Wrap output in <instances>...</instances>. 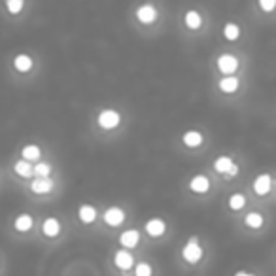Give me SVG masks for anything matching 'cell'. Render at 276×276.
I'll list each match as a JSON object with an SVG mask.
<instances>
[{
	"label": "cell",
	"mask_w": 276,
	"mask_h": 276,
	"mask_svg": "<svg viewBox=\"0 0 276 276\" xmlns=\"http://www.w3.org/2000/svg\"><path fill=\"white\" fill-rule=\"evenodd\" d=\"M203 255H205V250H203V246L199 244L197 237H191L188 240V244L181 248V257L188 263H191V265L199 263V261L203 259Z\"/></svg>",
	"instance_id": "obj_1"
},
{
	"label": "cell",
	"mask_w": 276,
	"mask_h": 276,
	"mask_svg": "<svg viewBox=\"0 0 276 276\" xmlns=\"http://www.w3.org/2000/svg\"><path fill=\"white\" fill-rule=\"evenodd\" d=\"M216 64H218V70H220L223 76H235V72H237L238 66H240L238 59L233 55V53H221V55L218 57Z\"/></svg>",
	"instance_id": "obj_2"
},
{
	"label": "cell",
	"mask_w": 276,
	"mask_h": 276,
	"mask_svg": "<svg viewBox=\"0 0 276 276\" xmlns=\"http://www.w3.org/2000/svg\"><path fill=\"white\" fill-rule=\"evenodd\" d=\"M272 186H274L272 176L268 172H261L255 176V180H253V183H252V190L257 197H265L268 191L272 190Z\"/></svg>",
	"instance_id": "obj_3"
},
{
	"label": "cell",
	"mask_w": 276,
	"mask_h": 276,
	"mask_svg": "<svg viewBox=\"0 0 276 276\" xmlns=\"http://www.w3.org/2000/svg\"><path fill=\"white\" fill-rule=\"evenodd\" d=\"M97 123L103 127V129H116V127L121 123V114H119L118 110H112V108H108V110H103L101 114H99V118H97Z\"/></svg>",
	"instance_id": "obj_4"
},
{
	"label": "cell",
	"mask_w": 276,
	"mask_h": 276,
	"mask_svg": "<svg viewBox=\"0 0 276 276\" xmlns=\"http://www.w3.org/2000/svg\"><path fill=\"white\" fill-rule=\"evenodd\" d=\"M123 221H125V212H123V208H119V206H110V208L104 212V223L110 225V227H119Z\"/></svg>",
	"instance_id": "obj_5"
},
{
	"label": "cell",
	"mask_w": 276,
	"mask_h": 276,
	"mask_svg": "<svg viewBox=\"0 0 276 276\" xmlns=\"http://www.w3.org/2000/svg\"><path fill=\"white\" fill-rule=\"evenodd\" d=\"M136 19L144 25H151L157 19V8L153 4H142L140 8L136 10Z\"/></svg>",
	"instance_id": "obj_6"
},
{
	"label": "cell",
	"mask_w": 276,
	"mask_h": 276,
	"mask_svg": "<svg viewBox=\"0 0 276 276\" xmlns=\"http://www.w3.org/2000/svg\"><path fill=\"white\" fill-rule=\"evenodd\" d=\"M53 190V180L49 178V176H38L36 180L31 181V191L32 193H36V195H46L49 191Z\"/></svg>",
	"instance_id": "obj_7"
},
{
	"label": "cell",
	"mask_w": 276,
	"mask_h": 276,
	"mask_svg": "<svg viewBox=\"0 0 276 276\" xmlns=\"http://www.w3.org/2000/svg\"><path fill=\"white\" fill-rule=\"evenodd\" d=\"M190 190L193 193H197V195H205L210 191V180L206 178L205 174H197V176H193L190 181Z\"/></svg>",
	"instance_id": "obj_8"
},
{
	"label": "cell",
	"mask_w": 276,
	"mask_h": 276,
	"mask_svg": "<svg viewBox=\"0 0 276 276\" xmlns=\"http://www.w3.org/2000/svg\"><path fill=\"white\" fill-rule=\"evenodd\" d=\"M114 263H116V267L121 268V270H129V268H133L134 265V257L133 253L129 252V250H118L116 255H114Z\"/></svg>",
	"instance_id": "obj_9"
},
{
	"label": "cell",
	"mask_w": 276,
	"mask_h": 276,
	"mask_svg": "<svg viewBox=\"0 0 276 276\" xmlns=\"http://www.w3.org/2000/svg\"><path fill=\"white\" fill-rule=\"evenodd\" d=\"M166 231V223L161 218H151V220L146 221V233L150 235V237H161V235H165Z\"/></svg>",
	"instance_id": "obj_10"
},
{
	"label": "cell",
	"mask_w": 276,
	"mask_h": 276,
	"mask_svg": "<svg viewBox=\"0 0 276 276\" xmlns=\"http://www.w3.org/2000/svg\"><path fill=\"white\" fill-rule=\"evenodd\" d=\"M218 87H220L221 93L231 95V93H237L238 91V87H240V79H238L237 76H223V78L218 81Z\"/></svg>",
	"instance_id": "obj_11"
},
{
	"label": "cell",
	"mask_w": 276,
	"mask_h": 276,
	"mask_svg": "<svg viewBox=\"0 0 276 276\" xmlns=\"http://www.w3.org/2000/svg\"><path fill=\"white\" fill-rule=\"evenodd\" d=\"M140 242V233L136 231V229H129V231H123L121 235H119V244L123 246V248H134V246Z\"/></svg>",
	"instance_id": "obj_12"
},
{
	"label": "cell",
	"mask_w": 276,
	"mask_h": 276,
	"mask_svg": "<svg viewBox=\"0 0 276 276\" xmlns=\"http://www.w3.org/2000/svg\"><path fill=\"white\" fill-rule=\"evenodd\" d=\"M237 165L233 157H229V155H220V157L214 161V170L218 174H223V176H227L231 172V168Z\"/></svg>",
	"instance_id": "obj_13"
},
{
	"label": "cell",
	"mask_w": 276,
	"mask_h": 276,
	"mask_svg": "<svg viewBox=\"0 0 276 276\" xmlns=\"http://www.w3.org/2000/svg\"><path fill=\"white\" fill-rule=\"evenodd\" d=\"M181 142L188 148H199L201 144L205 142V136L199 131H186V133L181 134Z\"/></svg>",
	"instance_id": "obj_14"
},
{
	"label": "cell",
	"mask_w": 276,
	"mask_h": 276,
	"mask_svg": "<svg viewBox=\"0 0 276 276\" xmlns=\"http://www.w3.org/2000/svg\"><path fill=\"white\" fill-rule=\"evenodd\" d=\"M183 23H186V27L190 31H197V29L203 27V17H201V14H199L197 10H188L186 17H183Z\"/></svg>",
	"instance_id": "obj_15"
},
{
	"label": "cell",
	"mask_w": 276,
	"mask_h": 276,
	"mask_svg": "<svg viewBox=\"0 0 276 276\" xmlns=\"http://www.w3.org/2000/svg\"><path fill=\"white\" fill-rule=\"evenodd\" d=\"M42 233L49 238H55L61 233V223L57 218H48V220L42 223Z\"/></svg>",
	"instance_id": "obj_16"
},
{
	"label": "cell",
	"mask_w": 276,
	"mask_h": 276,
	"mask_svg": "<svg viewBox=\"0 0 276 276\" xmlns=\"http://www.w3.org/2000/svg\"><path fill=\"white\" fill-rule=\"evenodd\" d=\"M78 218H79V221L85 223V225L93 223V221L97 220V208L91 205H81L78 208Z\"/></svg>",
	"instance_id": "obj_17"
},
{
	"label": "cell",
	"mask_w": 276,
	"mask_h": 276,
	"mask_svg": "<svg viewBox=\"0 0 276 276\" xmlns=\"http://www.w3.org/2000/svg\"><path fill=\"white\" fill-rule=\"evenodd\" d=\"M14 68H16L17 72H21V74L29 72L32 68V57L27 55V53H19V55L14 59Z\"/></svg>",
	"instance_id": "obj_18"
},
{
	"label": "cell",
	"mask_w": 276,
	"mask_h": 276,
	"mask_svg": "<svg viewBox=\"0 0 276 276\" xmlns=\"http://www.w3.org/2000/svg\"><path fill=\"white\" fill-rule=\"evenodd\" d=\"M14 172L17 176H21V178H31L32 174H34V166L31 165V161L21 159V161H17L16 165H14Z\"/></svg>",
	"instance_id": "obj_19"
},
{
	"label": "cell",
	"mask_w": 276,
	"mask_h": 276,
	"mask_svg": "<svg viewBox=\"0 0 276 276\" xmlns=\"http://www.w3.org/2000/svg\"><path fill=\"white\" fill-rule=\"evenodd\" d=\"M32 223H34V220H32L31 214H21V216H17L16 221H14L16 229H17V231H21V233H27V231H31V229H32Z\"/></svg>",
	"instance_id": "obj_20"
},
{
	"label": "cell",
	"mask_w": 276,
	"mask_h": 276,
	"mask_svg": "<svg viewBox=\"0 0 276 276\" xmlns=\"http://www.w3.org/2000/svg\"><path fill=\"white\" fill-rule=\"evenodd\" d=\"M223 38L227 40V42H237L240 38V27L237 23H225L223 27Z\"/></svg>",
	"instance_id": "obj_21"
},
{
	"label": "cell",
	"mask_w": 276,
	"mask_h": 276,
	"mask_svg": "<svg viewBox=\"0 0 276 276\" xmlns=\"http://www.w3.org/2000/svg\"><path fill=\"white\" fill-rule=\"evenodd\" d=\"M244 223H246V227H250V229H259V227H263L265 218H263V214L261 212H250V214H246Z\"/></svg>",
	"instance_id": "obj_22"
},
{
	"label": "cell",
	"mask_w": 276,
	"mask_h": 276,
	"mask_svg": "<svg viewBox=\"0 0 276 276\" xmlns=\"http://www.w3.org/2000/svg\"><path fill=\"white\" fill-rule=\"evenodd\" d=\"M227 205H229V208H231L233 212H238V210H242V208L246 206L244 193H233V195L229 197Z\"/></svg>",
	"instance_id": "obj_23"
},
{
	"label": "cell",
	"mask_w": 276,
	"mask_h": 276,
	"mask_svg": "<svg viewBox=\"0 0 276 276\" xmlns=\"http://www.w3.org/2000/svg\"><path fill=\"white\" fill-rule=\"evenodd\" d=\"M40 148L36 146V144H29V146H25L23 150H21V155H23V159H27V161H38L40 159Z\"/></svg>",
	"instance_id": "obj_24"
},
{
	"label": "cell",
	"mask_w": 276,
	"mask_h": 276,
	"mask_svg": "<svg viewBox=\"0 0 276 276\" xmlns=\"http://www.w3.org/2000/svg\"><path fill=\"white\" fill-rule=\"evenodd\" d=\"M6 8L12 16H17V14H21L25 8V0H6Z\"/></svg>",
	"instance_id": "obj_25"
},
{
	"label": "cell",
	"mask_w": 276,
	"mask_h": 276,
	"mask_svg": "<svg viewBox=\"0 0 276 276\" xmlns=\"http://www.w3.org/2000/svg\"><path fill=\"white\" fill-rule=\"evenodd\" d=\"M134 276H151L150 263H138V265L134 267Z\"/></svg>",
	"instance_id": "obj_26"
},
{
	"label": "cell",
	"mask_w": 276,
	"mask_h": 276,
	"mask_svg": "<svg viewBox=\"0 0 276 276\" xmlns=\"http://www.w3.org/2000/svg\"><path fill=\"white\" fill-rule=\"evenodd\" d=\"M257 4H259L261 12H265V14H270L276 10V0H257Z\"/></svg>",
	"instance_id": "obj_27"
},
{
	"label": "cell",
	"mask_w": 276,
	"mask_h": 276,
	"mask_svg": "<svg viewBox=\"0 0 276 276\" xmlns=\"http://www.w3.org/2000/svg\"><path fill=\"white\" fill-rule=\"evenodd\" d=\"M49 172H51V165L49 163H38V165L34 166V174L36 176H49Z\"/></svg>",
	"instance_id": "obj_28"
},
{
	"label": "cell",
	"mask_w": 276,
	"mask_h": 276,
	"mask_svg": "<svg viewBox=\"0 0 276 276\" xmlns=\"http://www.w3.org/2000/svg\"><path fill=\"white\" fill-rule=\"evenodd\" d=\"M237 174H238V165H235L233 168H231V172H229L225 178H233V176H237Z\"/></svg>",
	"instance_id": "obj_29"
},
{
	"label": "cell",
	"mask_w": 276,
	"mask_h": 276,
	"mask_svg": "<svg viewBox=\"0 0 276 276\" xmlns=\"http://www.w3.org/2000/svg\"><path fill=\"white\" fill-rule=\"evenodd\" d=\"M235 276H255V274L248 272V270H238V272H235Z\"/></svg>",
	"instance_id": "obj_30"
},
{
	"label": "cell",
	"mask_w": 276,
	"mask_h": 276,
	"mask_svg": "<svg viewBox=\"0 0 276 276\" xmlns=\"http://www.w3.org/2000/svg\"><path fill=\"white\" fill-rule=\"evenodd\" d=\"M274 188H276V181H274Z\"/></svg>",
	"instance_id": "obj_31"
}]
</instances>
